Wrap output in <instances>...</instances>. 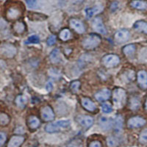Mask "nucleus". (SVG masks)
Masks as SVG:
<instances>
[{
  "instance_id": "1",
  "label": "nucleus",
  "mask_w": 147,
  "mask_h": 147,
  "mask_svg": "<svg viewBox=\"0 0 147 147\" xmlns=\"http://www.w3.org/2000/svg\"><path fill=\"white\" fill-rule=\"evenodd\" d=\"M70 124L71 122L69 120H59L47 124L45 127V130L49 133L58 132L68 128L70 126Z\"/></svg>"
},
{
  "instance_id": "2",
  "label": "nucleus",
  "mask_w": 147,
  "mask_h": 147,
  "mask_svg": "<svg viewBox=\"0 0 147 147\" xmlns=\"http://www.w3.org/2000/svg\"><path fill=\"white\" fill-rule=\"evenodd\" d=\"M127 101V94L122 88H115L113 94V102L115 108H122L125 105Z\"/></svg>"
},
{
  "instance_id": "3",
  "label": "nucleus",
  "mask_w": 147,
  "mask_h": 147,
  "mask_svg": "<svg viewBox=\"0 0 147 147\" xmlns=\"http://www.w3.org/2000/svg\"><path fill=\"white\" fill-rule=\"evenodd\" d=\"M101 38L96 34H90L85 37L82 40V47L86 49H92L100 44Z\"/></svg>"
},
{
  "instance_id": "4",
  "label": "nucleus",
  "mask_w": 147,
  "mask_h": 147,
  "mask_svg": "<svg viewBox=\"0 0 147 147\" xmlns=\"http://www.w3.org/2000/svg\"><path fill=\"white\" fill-rule=\"evenodd\" d=\"M102 63L107 68H112L119 65L120 63V59L115 55H105L102 60Z\"/></svg>"
},
{
  "instance_id": "5",
  "label": "nucleus",
  "mask_w": 147,
  "mask_h": 147,
  "mask_svg": "<svg viewBox=\"0 0 147 147\" xmlns=\"http://www.w3.org/2000/svg\"><path fill=\"white\" fill-rule=\"evenodd\" d=\"M146 124V121L140 116H134L129 119L127 121V127L129 128H139Z\"/></svg>"
},
{
  "instance_id": "6",
  "label": "nucleus",
  "mask_w": 147,
  "mask_h": 147,
  "mask_svg": "<svg viewBox=\"0 0 147 147\" xmlns=\"http://www.w3.org/2000/svg\"><path fill=\"white\" fill-rule=\"evenodd\" d=\"M16 48L13 45L9 44L0 46V52L7 57H13L16 54Z\"/></svg>"
},
{
  "instance_id": "7",
  "label": "nucleus",
  "mask_w": 147,
  "mask_h": 147,
  "mask_svg": "<svg viewBox=\"0 0 147 147\" xmlns=\"http://www.w3.org/2000/svg\"><path fill=\"white\" fill-rule=\"evenodd\" d=\"M41 118L45 121H51L55 119V113L49 106H45L41 109Z\"/></svg>"
},
{
  "instance_id": "8",
  "label": "nucleus",
  "mask_w": 147,
  "mask_h": 147,
  "mask_svg": "<svg viewBox=\"0 0 147 147\" xmlns=\"http://www.w3.org/2000/svg\"><path fill=\"white\" fill-rule=\"evenodd\" d=\"M92 25L94 27V30L96 31L97 32L102 34V35H105L107 33V30H106L105 27L102 22V18H99V17H96V18H94Z\"/></svg>"
},
{
  "instance_id": "9",
  "label": "nucleus",
  "mask_w": 147,
  "mask_h": 147,
  "mask_svg": "<svg viewBox=\"0 0 147 147\" xmlns=\"http://www.w3.org/2000/svg\"><path fill=\"white\" fill-rule=\"evenodd\" d=\"M130 34L127 30H120L115 32V40L119 43H124L129 38Z\"/></svg>"
},
{
  "instance_id": "10",
  "label": "nucleus",
  "mask_w": 147,
  "mask_h": 147,
  "mask_svg": "<svg viewBox=\"0 0 147 147\" xmlns=\"http://www.w3.org/2000/svg\"><path fill=\"white\" fill-rule=\"evenodd\" d=\"M77 121L82 127L86 129L90 127L94 124V119L89 115H80L77 118Z\"/></svg>"
},
{
  "instance_id": "11",
  "label": "nucleus",
  "mask_w": 147,
  "mask_h": 147,
  "mask_svg": "<svg viewBox=\"0 0 147 147\" xmlns=\"http://www.w3.org/2000/svg\"><path fill=\"white\" fill-rule=\"evenodd\" d=\"M138 83L140 88L147 89V72L146 71H139L138 73Z\"/></svg>"
},
{
  "instance_id": "12",
  "label": "nucleus",
  "mask_w": 147,
  "mask_h": 147,
  "mask_svg": "<svg viewBox=\"0 0 147 147\" xmlns=\"http://www.w3.org/2000/svg\"><path fill=\"white\" fill-rule=\"evenodd\" d=\"M70 25L74 30L80 34H82L85 32V26L80 21L77 20L76 18H72L70 20Z\"/></svg>"
},
{
  "instance_id": "13",
  "label": "nucleus",
  "mask_w": 147,
  "mask_h": 147,
  "mask_svg": "<svg viewBox=\"0 0 147 147\" xmlns=\"http://www.w3.org/2000/svg\"><path fill=\"white\" fill-rule=\"evenodd\" d=\"M25 138L23 136H14L10 139L7 147H20L24 143Z\"/></svg>"
},
{
  "instance_id": "14",
  "label": "nucleus",
  "mask_w": 147,
  "mask_h": 147,
  "mask_svg": "<svg viewBox=\"0 0 147 147\" xmlns=\"http://www.w3.org/2000/svg\"><path fill=\"white\" fill-rule=\"evenodd\" d=\"M110 95H111V93L109 89H102L95 94V98L99 102H103V101L107 100L110 97Z\"/></svg>"
},
{
  "instance_id": "15",
  "label": "nucleus",
  "mask_w": 147,
  "mask_h": 147,
  "mask_svg": "<svg viewBox=\"0 0 147 147\" xmlns=\"http://www.w3.org/2000/svg\"><path fill=\"white\" fill-rule=\"evenodd\" d=\"M99 124L101 128L104 130H110L113 127V122L112 120L107 117H100L99 120Z\"/></svg>"
},
{
  "instance_id": "16",
  "label": "nucleus",
  "mask_w": 147,
  "mask_h": 147,
  "mask_svg": "<svg viewBox=\"0 0 147 147\" xmlns=\"http://www.w3.org/2000/svg\"><path fill=\"white\" fill-rule=\"evenodd\" d=\"M132 7L140 10H147L146 0H132L130 2Z\"/></svg>"
},
{
  "instance_id": "17",
  "label": "nucleus",
  "mask_w": 147,
  "mask_h": 147,
  "mask_svg": "<svg viewBox=\"0 0 147 147\" xmlns=\"http://www.w3.org/2000/svg\"><path fill=\"white\" fill-rule=\"evenodd\" d=\"M81 104L82 107L90 112H94L96 110V107L94 105V103L88 98H82L81 99Z\"/></svg>"
},
{
  "instance_id": "18",
  "label": "nucleus",
  "mask_w": 147,
  "mask_h": 147,
  "mask_svg": "<svg viewBox=\"0 0 147 147\" xmlns=\"http://www.w3.org/2000/svg\"><path fill=\"white\" fill-rule=\"evenodd\" d=\"M103 10V7L101 5H96L95 7H93L91 8H87L85 10V13L88 18H92L96 14L99 13L100 12L102 11Z\"/></svg>"
},
{
  "instance_id": "19",
  "label": "nucleus",
  "mask_w": 147,
  "mask_h": 147,
  "mask_svg": "<svg viewBox=\"0 0 147 147\" xmlns=\"http://www.w3.org/2000/svg\"><path fill=\"white\" fill-rule=\"evenodd\" d=\"M134 29L139 32L147 34V22L144 21H138L134 24Z\"/></svg>"
},
{
  "instance_id": "20",
  "label": "nucleus",
  "mask_w": 147,
  "mask_h": 147,
  "mask_svg": "<svg viewBox=\"0 0 147 147\" xmlns=\"http://www.w3.org/2000/svg\"><path fill=\"white\" fill-rule=\"evenodd\" d=\"M27 124H28V127L31 129H37L40 126V121L37 117H35L34 115H32V116H30L28 119Z\"/></svg>"
},
{
  "instance_id": "21",
  "label": "nucleus",
  "mask_w": 147,
  "mask_h": 147,
  "mask_svg": "<svg viewBox=\"0 0 147 147\" xmlns=\"http://www.w3.org/2000/svg\"><path fill=\"white\" fill-rule=\"evenodd\" d=\"M20 10L17 8H15V7L10 8L7 13V17L9 19H16V18L20 16Z\"/></svg>"
},
{
  "instance_id": "22",
  "label": "nucleus",
  "mask_w": 147,
  "mask_h": 147,
  "mask_svg": "<svg viewBox=\"0 0 147 147\" xmlns=\"http://www.w3.org/2000/svg\"><path fill=\"white\" fill-rule=\"evenodd\" d=\"M27 103V97L23 95H19L16 99V104L19 108H24Z\"/></svg>"
},
{
  "instance_id": "23",
  "label": "nucleus",
  "mask_w": 147,
  "mask_h": 147,
  "mask_svg": "<svg viewBox=\"0 0 147 147\" xmlns=\"http://www.w3.org/2000/svg\"><path fill=\"white\" fill-rule=\"evenodd\" d=\"M135 52H136V46L133 44H129L123 48V52L127 57H129L133 55Z\"/></svg>"
},
{
  "instance_id": "24",
  "label": "nucleus",
  "mask_w": 147,
  "mask_h": 147,
  "mask_svg": "<svg viewBox=\"0 0 147 147\" xmlns=\"http://www.w3.org/2000/svg\"><path fill=\"white\" fill-rule=\"evenodd\" d=\"M50 60L53 63H57L60 60V51L58 49H55L50 55Z\"/></svg>"
},
{
  "instance_id": "25",
  "label": "nucleus",
  "mask_w": 147,
  "mask_h": 147,
  "mask_svg": "<svg viewBox=\"0 0 147 147\" xmlns=\"http://www.w3.org/2000/svg\"><path fill=\"white\" fill-rule=\"evenodd\" d=\"M113 125L115 130L116 132H120L121 130L122 127H123V119H122L121 116H119V115L115 119V121H113Z\"/></svg>"
},
{
  "instance_id": "26",
  "label": "nucleus",
  "mask_w": 147,
  "mask_h": 147,
  "mask_svg": "<svg viewBox=\"0 0 147 147\" xmlns=\"http://www.w3.org/2000/svg\"><path fill=\"white\" fill-rule=\"evenodd\" d=\"M59 37H60V38L62 40H63V41L69 40L71 37L70 30H69V29H64V30H63L62 31L60 32Z\"/></svg>"
},
{
  "instance_id": "27",
  "label": "nucleus",
  "mask_w": 147,
  "mask_h": 147,
  "mask_svg": "<svg viewBox=\"0 0 147 147\" xmlns=\"http://www.w3.org/2000/svg\"><path fill=\"white\" fill-rule=\"evenodd\" d=\"M66 147H83V142L80 138L74 139L68 144Z\"/></svg>"
},
{
  "instance_id": "28",
  "label": "nucleus",
  "mask_w": 147,
  "mask_h": 147,
  "mask_svg": "<svg viewBox=\"0 0 147 147\" xmlns=\"http://www.w3.org/2000/svg\"><path fill=\"white\" fill-rule=\"evenodd\" d=\"M139 142L143 144L147 143V128L144 129V130L140 132L139 136Z\"/></svg>"
},
{
  "instance_id": "29",
  "label": "nucleus",
  "mask_w": 147,
  "mask_h": 147,
  "mask_svg": "<svg viewBox=\"0 0 147 147\" xmlns=\"http://www.w3.org/2000/svg\"><path fill=\"white\" fill-rule=\"evenodd\" d=\"M40 41L39 37L37 35H32L29 37L27 40L25 41V44H38Z\"/></svg>"
},
{
  "instance_id": "30",
  "label": "nucleus",
  "mask_w": 147,
  "mask_h": 147,
  "mask_svg": "<svg viewBox=\"0 0 147 147\" xmlns=\"http://www.w3.org/2000/svg\"><path fill=\"white\" fill-rule=\"evenodd\" d=\"M9 121H10V119L7 116V115H6L5 113L0 114V125H7V124H8Z\"/></svg>"
},
{
  "instance_id": "31",
  "label": "nucleus",
  "mask_w": 147,
  "mask_h": 147,
  "mask_svg": "<svg viewBox=\"0 0 147 147\" xmlns=\"http://www.w3.org/2000/svg\"><path fill=\"white\" fill-rule=\"evenodd\" d=\"M24 29H25V27L22 22H17L14 25V30L18 33H22L24 31Z\"/></svg>"
},
{
  "instance_id": "32",
  "label": "nucleus",
  "mask_w": 147,
  "mask_h": 147,
  "mask_svg": "<svg viewBox=\"0 0 147 147\" xmlns=\"http://www.w3.org/2000/svg\"><path fill=\"white\" fill-rule=\"evenodd\" d=\"M102 110L105 113H110L113 111V107L109 103H105L102 105Z\"/></svg>"
},
{
  "instance_id": "33",
  "label": "nucleus",
  "mask_w": 147,
  "mask_h": 147,
  "mask_svg": "<svg viewBox=\"0 0 147 147\" xmlns=\"http://www.w3.org/2000/svg\"><path fill=\"white\" fill-rule=\"evenodd\" d=\"M80 82L79 81H74L71 84V90L74 92V93H77L80 89Z\"/></svg>"
},
{
  "instance_id": "34",
  "label": "nucleus",
  "mask_w": 147,
  "mask_h": 147,
  "mask_svg": "<svg viewBox=\"0 0 147 147\" xmlns=\"http://www.w3.org/2000/svg\"><path fill=\"white\" fill-rule=\"evenodd\" d=\"M40 0H27V5L30 8H35Z\"/></svg>"
},
{
  "instance_id": "35",
  "label": "nucleus",
  "mask_w": 147,
  "mask_h": 147,
  "mask_svg": "<svg viewBox=\"0 0 147 147\" xmlns=\"http://www.w3.org/2000/svg\"><path fill=\"white\" fill-rule=\"evenodd\" d=\"M6 139H7V136H6V134L5 132H0V146L4 145V144L6 141Z\"/></svg>"
},
{
  "instance_id": "36",
  "label": "nucleus",
  "mask_w": 147,
  "mask_h": 147,
  "mask_svg": "<svg viewBox=\"0 0 147 147\" xmlns=\"http://www.w3.org/2000/svg\"><path fill=\"white\" fill-rule=\"evenodd\" d=\"M88 147H102V144L99 140H93L89 144Z\"/></svg>"
},
{
  "instance_id": "37",
  "label": "nucleus",
  "mask_w": 147,
  "mask_h": 147,
  "mask_svg": "<svg viewBox=\"0 0 147 147\" xmlns=\"http://www.w3.org/2000/svg\"><path fill=\"white\" fill-rule=\"evenodd\" d=\"M55 42H56V36L55 35H51V36L49 37L48 40H47V44L48 45H53L54 44H55Z\"/></svg>"
},
{
  "instance_id": "38",
  "label": "nucleus",
  "mask_w": 147,
  "mask_h": 147,
  "mask_svg": "<svg viewBox=\"0 0 147 147\" xmlns=\"http://www.w3.org/2000/svg\"><path fill=\"white\" fill-rule=\"evenodd\" d=\"M52 85L51 82H49L48 84L47 85V90H48V91H50L51 90H52Z\"/></svg>"
},
{
  "instance_id": "39",
  "label": "nucleus",
  "mask_w": 147,
  "mask_h": 147,
  "mask_svg": "<svg viewBox=\"0 0 147 147\" xmlns=\"http://www.w3.org/2000/svg\"><path fill=\"white\" fill-rule=\"evenodd\" d=\"M145 110L147 111V99L145 102Z\"/></svg>"
}]
</instances>
